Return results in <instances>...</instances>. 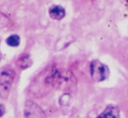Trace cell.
<instances>
[{"label":"cell","instance_id":"1","mask_svg":"<svg viewBox=\"0 0 128 118\" xmlns=\"http://www.w3.org/2000/svg\"><path fill=\"white\" fill-rule=\"evenodd\" d=\"M59 71L56 67H48L44 69L32 82L30 87L32 92L38 96H42L52 88H57Z\"/></svg>","mask_w":128,"mask_h":118},{"label":"cell","instance_id":"5","mask_svg":"<svg viewBox=\"0 0 128 118\" xmlns=\"http://www.w3.org/2000/svg\"><path fill=\"white\" fill-rule=\"evenodd\" d=\"M98 118H120V110L116 105H108Z\"/></svg>","mask_w":128,"mask_h":118},{"label":"cell","instance_id":"7","mask_svg":"<svg viewBox=\"0 0 128 118\" xmlns=\"http://www.w3.org/2000/svg\"><path fill=\"white\" fill-rule=\"evenodd\" d=\"M32 64V58H30V55H28V54H23L17 61L18 67L22 69H27V68L30 67Z\"/></svg>","mask_w":128,"mask_h":118},{"label":"cell","instance_id":"2","mask_svg":"<svg viewBox=\"0 0 128 118\" xmlns=\"http://www.w3.org/2000/svg\"><path fill=\"white\" fill-rule=\"evenodd\" d=\"M15 76L16 72L10 66L7 65L0 69V97L4 99L8 97Z\"/></svg>","mask_w":128,"mask_h":118},{"label":"cell","instance_id":"9","mask_svg":"<svg viewBox=\"0 0 128 118\" xmlns=\"http://www.w3.org/2000/svg\"><path fill=\"white\" fill-rule=\"evenodd\" d=\"M9 22H10V20H9L8 17H7L5 15H4V14L0 13V29L7 26V24H9Z\"/></svg>","mask_w":128,"mask_h":118},{"label":"cell","instance_id":"10","mask_svg":"<svg viewBox=\"0 0 128 118\" xmlns=\"http://www.w3.org/2000/svg\"><path fill=\"white\" fill-rule=\"evenodd\" d=\"M126 3L127 7H128V0H126Z\"/></svg>","mask_w":128,"mask_h":118},{"label":"cell","instance_id":"6","mask_svg":"<svg viewBox=\"0 0 128 118\" xmlns=\"http://www.w3.org/2000/svg\"><path fill=\"white\" fill-rule=\"evenodd\" d=\"M49 15L52 19L61 20L66 16V10L60 5H52L49 9Z\"/></svg>","mask_w":128,"mask_h":118},{"label":"cell","instance_id":"3","mask_svg":"<svg viewBox=\"0 0 128 118\" xmlns=\"http://www.w3.org/2000/svg\"><path fill=\"white\" fill-rule=\"evenodd\" d=\"M90 70H91L92 78L93 81L97 82V83L104 81L110 75L108 66L98 60H93L91 62Z\"/></svg>","mask_w":128,"mask_h":118},{"label":"cell","instance_id":"4","mask_svg":"<svg viewBox=\"0 0 128 118\" xmlns=\"http://www.w3.org/2000/svg\"><path fill=\"white\" fill-rule=\"evenodd\" d=\"M24 114L26 118H46L43 110L34 102L28 100L24 104Z\"/></svg>","mask_w":128,"mask_h":118},{"label":"cell","instance_id":"8","mask_svg":"<svg viewBox=\"0 0 128 118\" xmlns=\"http://www.w3.org/2000/svg\"><path fill=\"white\" fill-rule=\"evenodd\" d=\"M6 44L12 47H17L20 44V37L18 35H12L6 39Z\"/></svg>","mask_w":128,"mask_h":118}]
</instances>
